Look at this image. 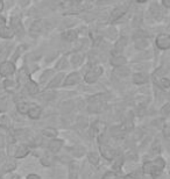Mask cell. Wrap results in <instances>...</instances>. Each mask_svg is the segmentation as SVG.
Here are the masks:
<instances>
[{
  "label": "cell",
  "instance_id": "6da1fadb",
  "mask_svg": "<svg viewBox=\"0 0 170 179\" xmlns=\"http://www.w3.org/2000/svg\"><path fill=\"white\" fill-rule=\"evenodd\" d=\"M103 73V69L100 66H96L94 69L90 70L88 73L85 75V81L89 84H92L94 81H97V79L99 78V76Z\"/></svg>",
  "mask_w": 170,
  "mask_h": 179
},
{
  "label": "cell",
  "instance_id": "7a4b0ae2",
  "mask_svg": "<svg viewBox=\"0 0 170 179\" xmlns=\"http://www.w3.org/2000/svg\"><path fill=\"white\" fill-rule=\"evenodd\" d=\"M152 164H153V168H152V172H150L152 176H158V174L162 172L164 166H165V162H164L161 157H157L154 162H152Z\"/></svg>",
  "mask_w": 170,
  "mask_h": 179
},
{
  "label": "cell",
  "instance_id": "3957f363",
  "mask_svg": "<svg viewBox=\"0 0 170 179\" xmlns=\"http://www.w3.org/2000/svg\"><path fill=\"white\" fill-rule=\"evenodd\" d=\"M15 71V66L12 62H2L0 64V75L7 77L9 75H13Z\"/></svg>",
  "mask_w": 170,
  "mask_h": 179
},
{
  "label": "cell",
  "instance_id": "277c9868",
  "mask_svg": "<svg viewBox=\"0 0 170 179\" xmlns=\"http://www.w3.org/2000/svg\"><path fill=\"white\" fill-rule=\"evenodd\" d=\"M156 46L162 49V50H167L170 47V37L168 35H160L156 39Z\"/></svg>",
  "mask_w": 170,
  "mask_h": 179
},
{
  "label": "cell",
  "instance_id": "5b68a950",
  "mask_svg": "<svg viewBox=\"0 0 170 179\" xmlns=\"http://www.w3.org/2000/svg\"><path fill=\"white\" fill-rule=\"evenodd\" d=\"M100 152H101V155L105 157L106 159H108V161H111V159H113L114 157H115V150L114 149H112L111 147H108V145L106 144H103L100 145Z\"/></svg>",
  "mask_w": 170,
  "mask_h": 179
},
{
  "label": "cell",
  "instance_id": "8992f818",
  "mask_svg": "<svg viewBox=\"0 0 170 179\" xmlns=\"http://www.w3.org/2000/svg\"><path fill=\"white\" fill-rule=\"evenodd\" d=\"M42 29H43V24H42L41 21H34L33 24L30 26L29 34L33 37H36V36H39L42 33Z\"/></svg>",
  "mask_w": 170,
  "mask_h": 179
},
{
  "label": "cell",
  "instance_id": "52a82bcc",
  "mask_svg": "<svg viewBox=\"0 0 170 179\" xmlns=\"http://www.w3.org/2000/svg\"><path fill=\"white\" fill-rule=\"evenodd\" d=\"M11 23H12L13 27V32H15L17 34L19 35H24V27H22V23H21V20L19 19L18 17H14L11 20Z\"/></svg>",
  "mask_w": 170,
  "mask_h": 179
},
{
  "label": "cell",
  "instance_id": "ba28073f",
  "mask_svg": "<svg viewBox=\"0 0 170 179\" xmlns=\"http://www.w3.org/2000/svg\"><path fill=\"white\" fill-rule=\"evenodd\" d=\"M106 129V125L104 122L101 121H98L96 122L93 125V127H92V135L96 136V135H101V134L105 132Z\"/></svg>",
  "mask_w": 170,
  "mask_h": 179
},
{
  "label": "cell",
  "instance_id": "9c48e42d",
  "mask_svg": "<svg viewBox=\"0 0 170 179\" xmlns=\"http://www.w3.org/2000/svg\"><path fill=\"white\" fill-rule=\"evenodd\" d=\"M79 80H81V77H79V75H78L77 72H74V73H71V75H69L68 77H66L64 85H65V86L75 85V84H77V83H78Z\"/></svg>",
  "mask_w": 170,
  "mask_h": 179
},
{
  "label": "cell",
  "instance_id": "30bf717a",
  "mask_svg": "<svg viewBox=\"0 0 170 179\" xmlns=\"http://www.w3.org/2000/svg\"><path fill=\"white\" fill-rule=\"evenodd\" d=\"M62 39L68 42H72L77 39V32L75 30H66L62 34Z\"/></svg>",
  "mask_w": 170,
  "mask_h": 179
},
{
  "label": "cell",
  "instance_id": "8fae6325",
  "mask_svg": "<svg viewBox=\"0 0 170 179\" xmlns=\"http://www.w3.org/2000/svg\"><path fill=\"white\" fill-rule=\"evenodd\" d=\"M28 154H29V148L27 145H21L18 148V150L15 151V157L17 158H24Z\"/></svg>",
  "mask_w": 170,
  "mask_h": 179
},
{
  "label": "cell",
  "instance_id": "7c38bea8",
  "mask_svg": "<svg viewBox=\"0 0 170 179\" xmlns=\"http://www.w3.org/2000/svg\"><path fill=\"white\" fill-rule=\"evenodd\" d=\"M126 43H127V39H126V37H121V39H120V40L115 43V46H114V50H113V54H118V52L123 51L125 46H126Z\"/></svg>",
  "mask_w": 170,
  "mask_h": 179
},
{
  "label": "cell",
  "instance_id": "4fadbf2b",
  "mask_svg": "<svg viewBox=\"0 0 170 179\" xmlns=\"http://www.w3.org/2000/svg\"><path fill=\"white\" fill-rule=\"evenodd\" d=\"M78 178V166L76 163H70L69 165V179Z\"/></svg>",
  "mask_w": 170,
  "mask_h": 179
},
{
  "label": "cell",
  "instance_id": "5bb4252c",
  "mask_svg": "<svg viewBox=\"0 0 170 179\" xmlns=\"http://www.w3.org/2000/svg\"><path fill=\"white\" fill-rule=\"evenodd\" d=\"M28 115H29L30 119H39L40 115H41V108L40 107H37V106H33L32 108H29L28 110V113H27Z\"/></svg>",
  "mask_w": 170,
  "mask_h": 179
},
{
  "label": "cell",
  "instance_id": "9a60e30c",
  "mask_svg": "<svg viewBox=\"0 0 170 179\" xmlns=\"http://www.w3.org/2000/svg\"><path fill=\"white\" fill-rule=\"evenodd\" d=\"M62 144H63V142L61 140H53L49 143V149H50V151H53V152H57L62 148Z\"/></svg>",
  "mask_w": 170,
  "mask_h": 179
},
{
  "label": "cell",
  "instance_id": "2e32d148",
  "mask_svg": "<svg viewBox=\"0 0 170 179\" xmlns=\"http://www.w3.org/2000/svg\"><path fill=\"white\" fill-rule=\"evenodd\" d=\"M26 87H27V90H28V92H29L30 94H36V93L39 92V85L36 84L35 81L28 80Z\"/></svg>",
  "mask_w": 170,
  "mask_h": 179
},
{
  "label": "cell",
  "instance_id": "e0dca14e",
  "mask_svg": "<svg viewBox=\"0 0 170 179\" xmlns=\"http://www.w3.org/2000/svg\"><path fill=\"white\" fill-rule=\"evenodd\" d=\"M13 32L11 28H7V27H1V29H0V35H1V37H4V39H11V37H13Z\"/></svg>",
  "mask_w": 170,
  "mask_h": 179
},
{
  "label": "cell",
  "instance_id": "ac0fdd59",
  "mask_svg": "<svg viewBox=\"0 0 170 179\" xmlns=\"http://www.w3.org/2000/svg\"><path fill=\"white\" fill-rule=\"evenodd\" d=\"M147 76L146 75H142V73H135L133 75V81L135 84H145L147 81Z\"/></svg>",
  "mask_w": 170,
  "mask_h": 179
},
{
  "label": "cell",
  "instance_id": "d6986e66",
  "mask_svg": "<svg viewBox=\"0 0 170 179\" xmlns=\"http://www.w3.org/2000/svg\"><path fill=\"white\" fill-rule=\"evenodd\" d=\"M43 136H46V137H50V139H53V137H56L57 136V130L55 129V128H46L43 132Z\"/></svg>",
  "mask_w": 170,
  "mask_h": 179
},
{
  "label": "cell",
  "instance_id": "ffe728a7",
  "mask_svg": "<svg viewBox=\"0 0 170 179\" xmlns=\"http://www.w3.org/2000/svg\"><path fill=\"white\" fill-rule=\"evenodd\" d=\"M62 79H63V75H62V73H59V76H56L53 80L48 84V88H53V87L59 86V84H61V80H62Z\"/></svg>",
  "mask_w": 170,
  "mask_h": 179
},
{
  "label": "cell",
  "instance_id": "44dd1931",
  "mask_svg": "<svg viewBox=\"0 0 170 179\" xmlns=\"http://www.w3.org/2000/svg\"><path fill=\"white\" fill-rule=\"evenodd\" d=\"M125 63H126V58L123 56H115L112 59V65L113 66H123Z\"/></svg>",
  "mask_w": 170,
  "mask_h": 179
},
{
  "label": "cell",
  "instance_id": "7402d4cb",
  "mask_svg": "<svg viewBox=\"0 0 170 179\" xmlns=\"http://www.w3.org/2000/svg\"><path fill=\"white\" fill-rule=\"evenodd\" d=\"M4 86L6 90L8 91H13V90H15L17 86H18V84H17V81L15 80H11V79H6L5 83H4Z\"/></svg>",
  "mask_w": 170,
  "mask_h": 179
},
{
  "label": "cell",
  "instance_id": "603a6c76",
  "mask_svg": "<svg viewBox=\"0 0 170 179\" xmlns=\"http://www.w3.org/2000/svg\"><path fill=\"white\" fill-rule=\"evenodd\" d=\"M125 14V9L123 8H115L114 11L112 12V15H111V20H118L119 17H121Z\"/></svg>",
  "mask_w": 170,
  "mask_h": 179
},
{
  "label": "cell",
  "instance_id": "cb8c5ba5",
  "mask_svg": "<svg viewBox=\"0 0 170 179\" xmlns=\"http://www.w3.org/2000/svg\"><path fill=\"white\" fill-rule=\"evenodd\" d=\"M29 108H30L29 105L27 104V103H19L18 104V110L19 113H21V114H27Z\"/></svg>",
  "mask_w": 170,
  "mask_h": 179
},
{
  "label": "cell",
  "instance_id": "d4e9b609",
  "mask_svg": "<svg viewBox=\"0 0 170 179\" xmlns=\"http://www.w3.org/2000/svg\"><path fill=\"white\" fill-rule=\"evenodd\" d=\"M158 85L162 87L163 90H167V88H169V86H170V80L167 77H162V78H160V80H158Z\"/></svg>",
  "mask_w": 170,
  "mask_h": 179
},
{
  "label": "cell",
  "instance_id": "484cf974",
  "mask_svg": "<svg viewBox=\"0 0 170 179\" xmlns=\"http://www.w3.org/2000/svg\"><path fill=\"white\" fill-rule=\"evenodd\" d=\"M90 112H101L103 110V104L99 103V101H97L96 104H92L90 105Z\"/></svg>",
  "mask_w": 170,
  "mask_h": 179
},
{
  "label": "cell",
  "instance_id": "4316f807",
  "mask_svg": "<svg viewBox=\"0 0 170 179\" xmlns=\"http://www.w3.org/2000/svg\"><path fill=\"white\" fill-rule=\"evenodd\" d=\"M88 158H89V161H90L91 164L97 165V164L99 163V158H98V156H97V154H94V152H90V154L88 155Z\"/></svg>",
  "mask_w": 170,
  "mask_h": 179
},
{
  "label": "cell",
  "instance_id": "83f0119b",
  "mask_svg": "<svg viewBox=\"0 0 170 179\" xmlns=\"http://www.w3.org/2000/svg\"><path fill=\"white\" fill-rule=\"evenodd\" d=\"M147 46H148L147 41L146 40H142V39L138 40V41H136V43H135V47H136L138 49H145Z\"/></svg>",
  "mask_w": 170,
  "mask_h": 179
},
{
  "label": "cell",
  "instance_id": "f1b7e54d",
  "mask_svg": "<svg viewBox=\"0 0 170 179\" xmlns=\"http://www.w3.org/2000/svg\"><path fill=\"white\" fill-rule=\"evenodd\" d=\"M82 61H83L82 55H74V56H72V59H71V62H72L74 65H78V64H81Z\"/></svg>",
  "mask_w": 170,
  "mask_h": 179
},
{
  "label": "cell",
  "instance_id": "f546056e",
  "mask_svg": "<svg viewBox=\"0 0 170 179\" xmlns=\"http://www.w3.org/2000/svg\"><path fill=\"white\" fill-rule=\"evenodd\" d=\"M152 168H153V164L152 162H147L145 165H143V168H142V170H143V172L147 174H150V172H152Z\"/></svg>",
  "mask_w": 170,
  "mask_h": 179
},
{
  "label": "cell",
  "instance_id": "4dcf8cb0",
  "mask_svg": "<svg viewBox=\"0 0 170 179\" xmlns=\"http://www.w3.org/2000/svg\"><path fill=\"white\" fill-rule=\"evenodd\" d=\"M66 65H68V62H66V59L63 57V58H61V59H59V62L57 63L56 68H57L59 70H61V69H64Z\"/></svg>",
  "mask_w": 170,
  "mask_h": 179
},
{
  "label": "cell",
  "instance_id": "1f68e13d",
  "mask_svg": "<svg viewBox=\"0 0 170 179\" xmlns=\"http://www.w3.org/2000/svg\"><path fill=\"white\" fill-rule=\"evenodd\" d=\"M51 162H53V157H49L48 155H46L43 158H41V163L43 165H50Z\"/></svg>",
  "mask_w": 170,
  "mask_h": 179
},
{
  "label": "cell",
  "instance_id": "d6a6232c",
  "mask_svg": "<svg viewBox=\"0 0 170 179\" xmlns=\"http://www.w3.org/2000/svg\"><path fill=\"white\" fill-rule=\"evenodd\" d=\"M51 73H53V71L51 70H47V71H44V73L41 76V78H40V80H41V83H44V81L47 80V78L49 77V76H51Z\"/></svg>",
  "mask_w": 170,
  "mask_h": 179
},
{
  "label": "cell",
  "instance_id": "836d02e7",
  "mask_svg": "<svg viewBox=\"0 0 170 179\" xmlns=\"http://www.w3.org/2000/svg\"><path fill=\"white\" fill-rule=\"evenodd\" d=\"M103 179H120V178H119L115 173H113V172H107V173L103 177Z\"/></svg>",
  "mask_w": 170,
  "mask_h": 179
},
{
  "label": "cell",
  "instance_id": "e575fe53",
  "mask_svg": "<svg viewBox=\"0 0 170 179\" xmlns=\"http://www.w3.org/2000/svg\"><path fill=\"white\" fill-rule=\"evenodd\" d=\"M72 151H75L76 156H81V155H83V152H84V148L79 147V145H77L76 148H74V149H72Z\"/></svg>",
  "mask_w": 170,
  "mask_h": 179
},
{
  "label": "cell",
  "instance_id": "d590c367",
  "mask_svg": "<svg viewBox=\"0 0 170 179\" xmlns=\"http://www.w3.org/2000/svg\"><path fill=\"white\" fill-rule=\"evenodd\" d=\"M1 125L8 127V125H9V119H8L7 116H2V117H1Z\"/></svg>",
  "mask_w": 170,
  "mask_h": 179
},
{
  "label": "cell",
  "instance_id": "8d00e7d4",
  "mask_svg": "<svg viewBox=\"0 0 170 179\" xmlns=\"http://www.w3.org/2000/svg\"><path fill=\"white\" fill-rule=\"evenodd\" d=\"M169 107H170V105H169V104H167V105H165V106L163 107V108H162V113H163L164 115H168V114H169V110H170Z\"/></svg>",
  "mask_w": 170,
  "mask_h": 179
},
{
  "label": "cell",
  "instance_id": "74e56055",
  "mask_svg": "<svg viewBox=\"0 0 170 179\" xmlns=\"http://www.w3.org/2000/svg\"><path fill=\"white\" fill-rule=\"evenodd\" d=\"M27 179H41V177L35 173H32V174H28V176H27Z\"/></svg>",
  "mask_w": 170,
  "mask_h": 179
},
{
  "label": "cell",
  "instance_id": "f35d334b",
  "mask_svg": "<svg viewBox=\"0 0 170 179\" xmlns=\"http://www.w3.org/2000/svg\"><path fill=\"white\" fill-rule=\"evenodd\" d=\"M163 134H164V136H165V137H168V136H169V127H168V126H164Z\"/></svg>",
  "mask_w": 170,
  "mask_h": 179
},
{
  "label": "cell",
  "instance_id": "ab89813d",
  "mask_svg": "<svg viewBox=\"0 0 170 179\" xmlns=\"http://www.w3.org/2000/svg\"><path fill=\"white\" fill-rule=\"evenodd\" d=\"M162 4L165 7H170V0H162Z\"/></svg>",
  "mask_w": 170,
  "mask_h": 179
},
{
  "label": "cell",
  "instance_id": "60d3db41",
  "mask_svg": "<svg viewBox=\"0 0 170 179\" xmlns=\"http://www.w3.org/2000/svg\"><path fill=\"white\" fill-rule=\"evenodd\" d=\"M123 179H135V174H128V176H126V177H125V178Z\"/></svg>",
  "mask_w": 170,
  "mask_h": 179
},
{
  "label": "cell",
  "instance_id": "b9f144b4",
  "mask_svg": "<svg viewBox=\"0 0 170 179\" xmlns=\"http://www.w3.org/2000/svg\"><path fill=\"white\" fill-rule=\"evenodd\" d=\"M0 26H1V27H4V26H5V19H4V17H0Z\"/></svg>",
  "mask_w": 170,
  "mask_h": 179
},
{
  "label": "cell",
  "instance_id": "7bdbcfd3",
  "mask_svg": "<svg viewBox=\"0 0 170 179\" xmlns=\"http://www.w3.org/2000/svg\"><path fill=\"white\" fill-rule=\"evenodd\" d=\"M2 8H4V4H2V1L0 0V12L2 11Z\"/></svg>",
  "mask_w": 170,
  "mask_h": 179
},
{
  "label": "cell",
  "instance_id": "ee69618b",
  "mask_svg": "<svg viewBox=\"0 0 170 179\" xmlns=\"http://www.w3.org/2000/svg\"><path fill=\"white\" fill-rule=\"evenodd\" d=\"M136 1H139V2H145V1H147V0H136Z\"/></svg>",
  "mask_w": 170,
  "mask_h": 179
}]
</instances>
